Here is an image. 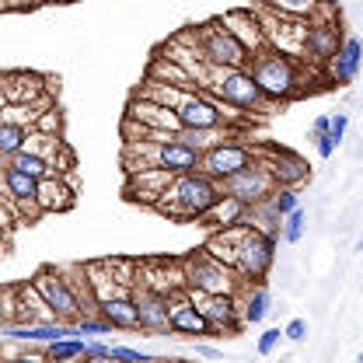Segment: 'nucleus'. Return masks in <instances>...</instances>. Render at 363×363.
Returning <instances> with one entry per match:
<instances>
[{
	"mask_svg": "<svg viewBox=\"0 0 363 363\" xmlns=\"http://www.w3.org/2000/svg\"><path fill=\"white\" fill-rule=\"evenodd\" d=\"M172 179L175 175L164 172V168H136V172H126V199L154 210V203L161 199V192L168 189Z\"/></svg>",
	"mask_w": 363,
	"mask_h": 363,
	"instance_id": "15",
	"label": "nucleus"
},
{
	"mask_svg": "<svg viewBox=\"0 0 363 363\" xmlns=\"http://www.w3.org/2000/svg\"><path fill=\"white\" fill-rule=\"evenodd\" d=\"M220 21L241 39V45L248 52H255L259 45H266V28H262V18L259 14H252V11H227Z\"/></svg>",
	"mask_w": 363,
	"mask_h": 363,
	"instance_id": "21",
	"label": "nucleus"
},
{
	"mask_svg": "<svg viewBox=\"0 0 363 363\" xmlns=\"http://www.w3.org/2000/svg\"><path fill=\"white\" fill-rule=\"evenodd\" d=\"M220 196H224V185L196 168V172H182L168 182V189L161 192L154 210L168 220H199Z\"/></svg>",
	"mask_w": 363,
	"mask_h": 363,
	"instance_id": "1",
	"label": "nucleus"
},
{
	"mask_svg": "<svg viewBox=\"0 0 363 363\" xmlns=\"http://www.w3.org/2000/svg\"><path fill=\"white\" fill-rule=\"evenodd\" d=\"M328 123H332V116H318L315 123H311V136H325L328 133Z\"/></svg>",
	"mask_w": 363,
	"mask_h": 363,
	"instance_id": "42",
	"label": "nucleus"
},
{
	"mask_svg": "<svg viewBox=\"0 0 363 363\" xmlns=\"http://www.w3.org/2000/svg\"><path fill=\"white\" fill-rule=\"evenodd\" d=\"M283 339H290V342H304V339H308V321H304V318H294V321H286V328H283Z\"/></svg>",
	"mask_w": 363,
	"mask_h": 363,
	"instance_id": "38",
	"label": "nucleus"
},
{
	"mask_svg": "<svg viewBox=\"0 0 363 363\" xmlns=\"http://www.w3.org/2000/svg\"><path fill=\"white\" fill-rule=\"evenodd\" d=\"M35 199H39V210L43 213H67L77 199V189L63 175H45L35 185Z\"/></svg>",
	"mask_w": 363,
	"mask_h": 363,
	"instance_id": "20",
	"label": "nucleus"
},
{
	"mask_svg": "<svg viewBox=\"0 0 363 363\" xmlns=\"http://www.w3.org/2000/svg\"><path fill=\"white\" fill-rule=\"evenodd\" d=\"M45 0H4V7L7 11H28V7H39Z\"/></svg>",
	"mask_w": 363,
	"mask_h": 363,
	"instance_id": "41",
	"label": "nucleus"
},
{
	"mask_svg": "<svg viewBox=\"0 0 363 363\" xmlns=\"http://www.w3.org/2000/svg\"><path fill=\"white\" fill-rule=\"evenodd\" d=\"M32 286L39 290V297L49 308V318L52 321H67V325H77V318L84 315L81 311V301H77V290H74V279H67L63 269H52V266H43V269L32 276Z\"/></svg>",
	"mask_w": 363,
	"mask_h": 363,
	"instance_id": "7",
	"label": "nucleus"
},
{
	"mask_svg": "<svg viewBox=\"0 0 363 363\" xmlns=\"http://www.w3.org/2000/svg\"><path fill=\"white\" fill-rule=\"evenodd\" d=\"M245 67H248L252 81L259 84V91L269 98L272 105H286V101H294V98L304 91L301 63H297L290 52L276 49V45H259V49L248 56Z\"/></svg>",
	"mask_w": 363,
	"mask_h": 363,
	"instance_id": "3",
	"label": "nucleus"
},
{
	"mask_svg": "<svg viewBox=\"0 0 363 363\" xmlns=\"http://www.w3.org/2000/svg\"><path fill=\"white\" fill-rule=\"evenodd\" d=\"M346 130H350V112H335L332 123H328V136H332L335 143H342V140H346Z\"/></svg>",
	"mask_w": 363,
	"mask_h": 363,
	"instance_id": "37",
	"label": "nucleus"
},
{
	"mask_svg": "<svg viewBox=\"0 0 363 363\" xmlns=\"http://www.w3.org/2000/svg\"><path fill=\"white\" fill-rule=\"evenodd\" d=\"M196 353H199V357H220L213 346H196Z\"/></svg>",
	"mask_w": 363,
	"mask_h": 363,
	"instance_id": "44",
	"label": "nucleus"
},
{
	"mask_svg": "<svg viewBox=\"0 0 363 363\" xmlns=\"http://www.w3.org/2000/svg\"><path fill=\"white\" fill-rule=\"evenodd\" d=\"M0 227H4V224H0Z\"/></svg>",
	"mask_w": 363,
	"mask_h": 363,
	"instance_id": "47",
	"label": "nucleus"
},
{
	"mask_svg": "<svg viewBox=\"0 0 363 363\" xmlns=\"http://www.w3.org/2000/svg\"><path fill=\"white\" fill-rule=\"evenodd\" d=\"M332 14H335V11H321V7H318L315 14L308 18V25H304L301 56H304V63H311V67H325V63L335 56L339 43H342V25H339Z\"/></svg>",
	"mask_w": 363,
	"mask_h": 363,
	"instance_id": "8",
	"label": "nucleus"
},
{
	"mask_svg": "<svg viewBox=\"0 0 363 363\" xmlns=\"http://www.w3.org/2000/svg\"><path fill=\"white\" fill-rule=\"evenodd\" d=\"M185 35H189V43L199 49L203 63H217V67H245L248 56H252V52L241 45V39L227 28L220 18H213V21L199 25V28H189Z\"/></svg>",
	"mask_w": 363,
	"mask_h": 363,
	"instance_id": "4",
	"label": "nucleus"
},
{
	"mask_svg": "<svg viewBox=\"0 0 363 363\" xmlns=\"http://www.w3.org/2000/svg\"><path fill=\"white\" fill-rule=\"evenodd\" d=\"M182 126L185 130H220V126H234V112H224V105L217 98H210L206 91L192 88L182 94V101L175 105Z\"/></svg>",
	"mask_w": 363,
	"mask_h": 363,
	"instance_id": "9",
	"label": "nucleus"
},
{
	"mask_svg": "<svg viewBox=\"0 0 363 363\" xmlns=\"http://www.w3.org/2000/svg\"><path fill=\"white\" fill-rule=\"evenodd\" d=\"M108 360L143 363V360H150V353H143V350H130V346H112V353H108Z\"/></svg>",
	"mask_w": 363,
	"mask_h": 363,
	"instance_id": "36",
	"label": "nucleus"
},
{
	"mask_svg": "<svg viewBox=\"0 0 363 363\" xmlns=\"http://www.w3.org/2000/svg\"><path fill=\"white\" fill-rule=\"evenodd\" d=\"M269 199H272V206H276V213H279V217H286L290 210H297V206H301V189H297V185H276Z\"/></svg>",
	"mask_w": 363,
	"mask_h": 363,
	"instance_id": "32",
	"label": "nucleus"
},
{
	"mask_svg": "<svg viewBox=\"0 0 363 363\" xmlns=\"http://www.w3.org/2000/svg\"><path fill=\"white\" fill-rule=\"evenodd\" d=\"M185 294L196 301V308L217 328V335L241 332L245 321H241V301H238V294H199V290H189V286H185Z\"/></svg>",
	"mask_w": 363,
	"mask_h": 363,
	"instance_id": "12",
	"label": "nucleus"
},
{
	"mask_svg": "<svg viewBox=\"0 0 363 363\" xmlns=\"http://www.w3.org/2000/svg\"><path fill=\"white\" fill-rule=\"evenodd\" d=\"M168 325H172V335H217V328L206 321V315L196 308V301L185 290L172 297Z\"/></svg>",
	"mask_w": 363,
	"mask_h": 363,
	"instance_id": "16",
	"label": "nucleus"
},
{
	"mask_svg": "<svg viewBox=\"0 0 363 363\" xmlns=\"http://www.w3.org/2000/svg\"><path fill=\"white\" fill-rule=\"evenodd\" d=\"M126 116L136 119L140 126H147V130H164V133H179L182 130V119L175 108H168V105H161V101H150V98H143V94H133V98H130Z\"/></svg>",
	"mask_w": 363,
	"mask_h": 363,
	"instance_id": "17",
	"label": "nucleus"
},
{
	"mask_svg": "<svg viewBox=\"0 0 363 363\" xmlns=\"http://www.w3.org/2000/svg\"><path fill=\"white\" fill-rule=\"evenodd\" d=\"M245 210H248V206H245L241 199H234V196H227V192H224V196H220V199H217V203H213L203 217H199V224L210 227V230H220V227L241 224V220H245Z\"/></svg>",
	"mask_w": 363,
	"mask_h": 363,
	"instance_id": "24",
	"label": "nucleus"
},
{
	"mask_svg": "<svg viewBox=\"0 0 363 363\" xmlns=\"http://www.w3.org/2000/svg\"><path fill=\"white\" fill-rule=\"evenodd\" d=\"M4 164H11V168H18V172H25V175H32V179H45V175H52V164L39 157V154H32V150H18L11 161H4Z\"/></svg>",
	"mask_w": 363,
	"mask_h": 363,
	"instance_id": "29",
	"label": "nucleus"
},
{
	"mask_svg": "<svg viewBox=\"0 0 363 363\" xmlns=\"http://www.w3.org/2000/svg\"><path fill=\"white\" fill-rule=\"evenodd\" d=\"M77 328H81V335H108V332H112V325L98 315V311L77 318Z\"/></svg>",
	"mask_w": 363,
	"mask_h": 363,
	"instance_id": "34",
	"label": "nucleus"
},
{
	"mask_svg": "<svg viewBox=\"0 0 363 363\" xmlns=\"http://www.w3.org/2000/svg\"><path fill=\"white\" fill-rule=\"evenodd\" d=\"M255 157H259V150H255V147L241 143L238 136H227V140L213 143L210 150H203V154H199V172H206L210 179L224 182L227 175H234V172H241L245 164H252Z\"/></svg>",
	"mask_w": 363,
	"mask_h": 363,
	"instance_id": "10",
	"label": "nucleus"
},
{
	"mask_svg": "<svg viewBox=\"0 0 363 363\" xmlns=\"http://www.w3.org/2000/svg\"><path fill=\"white\" fill-rule=\"evenodd\" d=\"M220 185H224L227 196H234V199H241L245 206H252V203H259V199H269L272 189H276V179H272L269 164H266L262 154H259L252 164H245L241 172L227 175Z\"/></svg>",
	"mask_w": 363,
	"mask_h": 363,
	"instance_id": "11",
	"label": "nucleus"
},
{
	"mask_svg": "<svg viewBox=\"0 0 363 363\" xmlns=\"http://www.w3.org/2000/svg\"><path fill=\"white\" fill-rule=\"evenodd\" d=\"M172 297L175 294H164V290H154V286H133L136 315H140V328L143 332H154V335H168L172 332V325H168Z\"/></svg>",
	"mask_w": 363,
	"mask_h": 363,
	"instance_id": "13",
	"label": "nucleus"
},
{
	"mask_svg": "<svg viewBox=\"0 0 363 363\" xmlns=\"http://www.w3.org/2000/svg\"><path fill=\"white\" fill-rule=\"evenodd\" d=\"M182 276H185V286L199 290V294H238V286H241V276L227 262L213 259L206 248L182 259Z\"/></svg>",
	"mask_w": 363,
	"mask_h": 363,
	"instance_id": "6",
	"label": "nucleus"
},
{
	"mask_svg": "<svg viewBox=\"0 0 363 363\" xmlns=\"http://www.w3.org/2000/svg\"><path fill=\"white\" fill-rule=\"evenodd\" d=\"M147 77H150V81H161V84H175V88H196L192 74L182 67L179 60L164 56L161 49H157V56L150 60V67H147Z\"/></svg>",
	"mask_w": 363,
	"mask_h": 363,
	"instance_id": "23",
	"label": "nucleus"
},
{
	"mask_svg": "<svg viewBox=\"0 0 363 363\" xmlns=\"http://www.w3.org/2000/svg\"><path fill=\"white\" fill-rule=\"evenodd\" d=\"M28 140V126H18V123H7L0 119V161H11Z\"/></svg>",
	"mask_w": 363,
	"mask_h": 363,
	"instance_id": "27",
	"label": "nucleus"
},
{
	"mask_svg": "<svg viewBox=\"0 0 363 363\" xmlns=\"http://www.w3.org/2000/svg\"><path fill=\"white\" fill-rule=\"evenodd\" d=\"M276 238L269 230L248 227L245 238L234 248V272L241 276V283H266V272L276 262Z\"/></svg>",
	"mask_w": 363,
	"mask_h": 363,
	"instance_id": "5",
	"label": "nucleus"
},
{
	"mask_svg": "<svg viewBox=\"0 0 363 363\" xmlns=\"http://www.w3.org/2000/svg\"><path fill=\"white\" fill-rule=\"evenodd\" d=\"M357 248H360V252H363V238H360V241H357Z\"/></svg>",
	"mask_w": 363,
	"mask_h": 363,
	"instance_id": "46",
	"label": "nucleus"
},
{
	"mask_svg": "<svg viewBox=\"0 0 363 363\" xmlns=\"http://www.w3.org/2000/svg\"><path fill=\"white\" fill-rule=\"evenodd\" d=\"M199 91H206L224 108H234L241 116H269L272 108H276L269 98L259 91V84L252 81L248 67H217V63H206L203 88Z\"/></svg>",
	"mask_w": 363,
	"mask_h": 363,
	"instance_id": "2",
	"label": "nucleus"
},
{
	"mask_svg": "<svg viewBox=\"0 0 363 363\" xmlns=\"http://www.w3.org/2000/svg\"><path fill=\"white\" fill-rule=\"evenodd\" d=\"M108 353H112V346L108 342H101V339H84V357L88 360H108Z\"/></svg>",
	"mask_w": 363,
	"mask_h": 363,
	"instance_id": "39",
	"label": "nucleus"
},
{
	"mask_svg": "<svg viewBox=\"0 0 363 363\" xmlns=\"http://www.w3.org/2000/svg\"><path fill=\"white\" fill-rule=\"evenodd\" d=\"M304 227H308V213L297 206V210H290L286 217H283V224H279V234H283V241L286 245H297L301 238H304Z\"/></svg>",
	"mask_w": 363,
	"mask_h": 363,
	"instance_id": "31",
	"label": "nucleus"
},
{
	"mask_svg": "<svg viewBox=\"0 0 363 363\" xmlns=\"http://www.w3.org/2000/svg\"><path fill=\"white\" fill-rule=\"evenodd\" d=\"M339 4H342V0H318L321 11H339Z\"/></svg>",
	"mask_w": 363,
	"mask_h": 363,
	"instance_id": "43",
	"label": "nucleus"
},
{
	"mask_svg": "<svg viewBox=\"0 0 363 363\" xmlns=\"http://www.w3.org/2000/svg\"><path fill=\"white\" fill-rule=\"evenodd\" d=\"M266 315H269V290L259 283V286L248 290L245 301H241V321H245V325H259V321H266Z\"/></svg>",
	"mask_w": 363,
	"mask_h": 363,
	"instance_id": "26",
	"label": "nucleus"
},
{
	"mask_svg": "<svg viewBox=\"0 0 363 363\" xmlns=\"http://www.w3.org/2000/svg\"><path fill=\"white\" fill-rule=\"evenodd\" d=\"M98 315L105 318L112 328H126V332H136V328H140V315H136L133 294H116V297L98 301Z\"/></svg>",
	"mask_w": 363,
	"mask_h": 363,
	"instance_id": "22",
	"label": "nucleus"
},
{
	"mask_svg": "<svg viewBox=\"0 0 363 363\" xmlns=\"http://www.w3.org/2000/svg\"><path fill=\"white\" fill-rule=\"evenodd\" d=\"M43 357H49V360H77V357H84V339L81 335L52 339V342L43 346Z\"/></svg>",
	"mask_w": 363,
	"mask_h": 363,
	"instance_id": "28",
	"label": "nucleus"
},
{
	"mask_svg": "<svg viewBox=\"0 0 363 363\" xmlns=\"http://www.w3.org/2000/svg\"><path fill=\"white\" fill-rule=\"evenodd\" d=\"M32 130H35V133H45V136H63V112H60V105H56V101H52V105H45V108H39V116H35Z\"/></svg>",
	"mask_w": 363,
	"mask_h": 363,
	"instance_id": "30",
	"label": "nucleus"
},
{
	"mask_svg": "<svg viewBox=\"0 0 363 363\" xmlns=\"http://www.w3.org/2000/svg\"><path fill=\"white\" fill-rule=\"evenodd\" d=\"M315 147H318V157H332V154H335V147H339V143H335V140H332V136L325 133V136H315Z\"/></svg>",
	"mask_w": 363,
	"mask_h": 363,
	"instance_id": "40",
	"label": "nucleus"
},
{
	"mask_svg": "<svg viewBox=\"0 0 363 363\" xmlns=\"http://www.w3.org/2000/svg\"><path fill=\"white\" fill-rule=\"evenodd\" d=\"M45 4H67V0H45Z\"/></svg>",
	"mask_w": 363,
	"mask_h": 363,
	"instance_id": "45",
	"label": "nucleus"
},
{
	"mask_svg": "<svg viewBox=\"0 0 363 363\" xmlns=\"http://www.w3.org/2000/svg\"><path fill=\"white\" fill-rule=\"evenodd\" d=\"M49 88V77L35 70H11L0 74V105H35Z\"/></svg>",
	"mask_w": 363,
	"mask_h": 363,
	"instance_id": "14",
	"label": "nucleus"
},
{
	"mask_svg": "<svg viewBox=\"0 0 363 363\" xmlns=\"http://www.w3.org/2000/svg\"><path fill=\"white\" fill-rule=\"evenodd\" d=\"M35 185H39V179H32V175H25V172H18V168H11V164L0 168L4 199H35Z\"/></svg>",
	"mask_w": 363,
	"mask_h": 363,
	"instance_id": "25",
	"label": "nucleus"
},
{
	"mask_svg": "<svg viewBox=\"0 0 363 363\" xmlns=\"http://www.w3.org/2000/svg\"><path fill=\"white\" fill-rule=\"evenodd\" d=\"M269 11H283V14H297V18H311L318 11V0H262Z\"/></svg>",
	"mask_w": 363,
	"mask_h": 363,
	"instance_id": "33",
	"label": "nucleus"
},
{
	"mask_svg": "<svg viewBox=\"0 0 363 363\" xmlns=\"http://www.w3.org/2000/svg\"><path fill=\"white\" fill-rule=\"evenodd\" d=\"M262 161L269 164L276 185H297V189H301L304 182L311 179V164H308L301 154H294V150L272 147V150H262Z\"/></svg>",
	"mask_w": 363,
	"mask_h": 363,
	"instance_id": "18",
	"label": "nucleus"
},
{
	"mask_svg": "<svg viewBox=\"0 0 363 363\" xmlns=\"http://www.w3.org/2000/svg\"><path fill=\"white\" fill-rule=\"evenodd\" d=\"M279 342H283V328H266V332L259 335V342H255V350H259V357H272Z\"/></svg>",
	"mask_w": 363,
	"mask_h": 363,
	"instance_id": "35",
	"label": "nucleus"
},
{
	"mask_svg": "<svg viewBox=\"0 0 363 363\" xmlns=\"http://www.w3.org/2000/svg\"><path fill=\"white\" fill-rule=\"evenodd\" d=\"M325 67H328V81H335V84H353L363 67V43L357 35H342L335 56H332Z\"/></svg>",
	"mask_w": 363,
	"mask_h": 363,
	"instance_id": "19",
	"label": "nucleus"
}]
</instances>
